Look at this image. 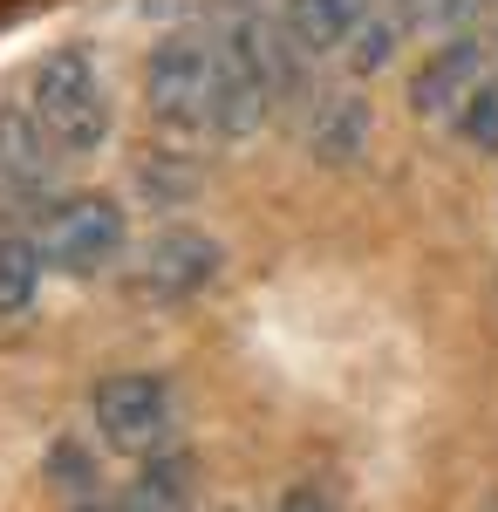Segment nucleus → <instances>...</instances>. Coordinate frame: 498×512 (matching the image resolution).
Returning <instances> with one entry per match:
<instances>
[{
	"instance_id": "f257e3e1",
	"label": "nucleus",
	"mask_w": 498,
	"mask_h": 512,
	"mask_svg": "<svg viewBox=\"0 0 498 512\" xmlns=\"http://www.w3.org/2000/svg\"><path fill=\"white\" fill-rule=\"evenodd\" d=\"M28 117L55 144V158H96L110 144V89L89 48H55L28 76Z\"/></svg>"
},
{
	"instance_id": "f03ea898",
	"label": "nucleus",
	"mask_w": 498,
	"mask_h": 512,
	"mask_svg": "<svg viewBox=\"0 0 498 512\" xmlns=\"http://www.w3.org/2000/svg\"><path fill=\"white\" fill-rule=\"evenodd\" d=\"M144 103L164 130H205L212 123V28H171L144 62Z\"/></svg>"
},
{
	"instance_id": "7ed1b4c3",
	"label": "nucleus",
	"mask_w": 498,
	"mask_h": 512,
	"mask_svg": "<svg viewBox=\"0 0 498 512\" xmlns=\"http://www.w3.org/2000/svg\"><path fill=\"white\" fill-rule=\"evenodd\" d=\"M35 253L41 267L55 274H103L116 253H123V205L103 192H76V198H55L41 212V233H35Z\"/></svg>"
},
{
	"instance_id": "20e7f679",
	"label": "nucleus",
	"mask_w": 498,
	"mask_h": 512,
	"mask_svg": "<svg viewBox=\"0 0 498 512\" xmlns=\"http://www.w3.org/2000/svg\"><path fill=\"white\" fill-rule=\"evenodd\" d=\"M171 383L151 376V369H123V376H103L96 396H89V417H96V437L123 451V458H151L157 444L171 437Z\"/></svg>"
},
{
	"instance_id": "39448f33",
	"label": "nucleus",
	"mask_w": 498,
	"mask_h": 512,
	"mask_svg": "<svg viewBox=\"0 0 498 512\" xmlns=\"http://www.w3.org/2000/svg\"><path fill=\"white\" fill-rule=\"evenodd\" d=\"M219 274V239L198 226H164V233L137 253V294L151 301H192Z\"/></svg>"
},
{
	"instance_id": "423d86ee",
	"label": "nucleus",
	"mask_w": 498,
	"mask_h": 512,
	"mask_svg": "<svg viewBox=\"0 0 498 512\" xmlns=\"http://www.w3.org/2000/svg\"><path fill=\"white\" fill-rule=\"evenodd\" d=\"M485 76H492V69H485V48L471 35H444L417 62V76H410V110H417L423 123H458V110L471 103V89Z\"/></svg>"
},
{
	"instance_id": "0eeeda50",
	"label": "nucleus",
	"mask_w": 498,
	"mask_h": 512,
	"mask_svg": "<svg viewBox=\"0 0 498 512\" xmlns=\"http://www.w3.org/2000/svg\"><path fill=\"white\" fill-rule=\"evenodd\" d=\"M376 14V0H280V28L301 55H342L348 35Z\"/></svg>"
},
{
	"instance_id": "6e6552de",
	"label": "nucleus",
	"mask_w": 498,
	"mask_h": 512,
	"mask_svg": "<svg viewBox=\"0 0 498 512\" xmlns=\"http://www.w3.org/2000/svg\"><path fill=\"white\" fill-rule=\"evenodd\" d=\"M48 171H55V144L41 137V123L0 103V192L35 198L48 192Z\"/></svg>"
},
{
	"instance_id": "1a4fd4ad",
	"label": "nucleus",
	"mask_w": 498,
	"mask_h": 512,
	"mask_svg": "<svg viewBox=\"0 0 498 512\" xmlns=\"http://www.w3.org/2000/svg\"><path fill=\"white\" fill-rule=\"evenodd\" d=\"M369 144V110H362V96H328L314 123H307V151L321 164H348L355 151Z\"/></svg>"
},
{
	"instance_id": "9d476101",
	"label": "nucleus",
	"mask_w": 498,
	"mask_h": 512,
	"mask_svg": "<svg viewBox=\"0 0 498 512\" xmlns=\"http://www.w3.org/2000/svg\"><path fill=\"white\" fill-rule=\"evenodd\" d=\"M123 512H192V465H185V451H151V465L137 472Z\"/></svg>"
},
{
	"instance_id": "9b49d317",
	"label": "nucleus",
	"mask_w": 498,
	"mask_h": 512,
	"mask_svg": "<svg viewBox=\"0 0 498 512\" xmlns=\"http://www.w3.org/2000/svg\"><path fill=\"white\" fill-rule=\"evenodd\" d=\"M403 35H410L403 7H396V0H383V7H376V14L348 35V48H342L348 69H355V76H383L389 62H396V48H403Z\"/></svg>"
},
{
	"instance_id": "f8f14e48",
	"label": "nucleus",
	"mask_w": 498,
	"mask_h": 512,
	"mask_svg": "<svg viewBox=\"0 0 498 512\" xmlns=\"http://www.w3.org/2000/svg\"><path fill=\"white\" fill-rule=\"evenodd\" d=\"M41 294V253L28 246V239H7L0 233V321L28 315Z\"/></svg>"
},
{
	"instance_id": "ddd939ff",
	"label": "nucleus",
	"mask_w": 498,
	"mask_h": 512,
	"mask_svg": "<svg viewBox=\"0 0 498 512\" xmlns=\"http://www.w3.org/2000/svg\"><path fill=\"white\" fill-rule=\"evenodd\" d=\"M451 130H458L471 151L498 158V69H492L485 82H478V89H471V103L458 110V123H451Z\"/></svg>"
},
{
	"instance_id": "4468645a",
	"label": "nucleus",
	"mask_w": 498,
	"mask_h": 512,
	"mask_svg": "<svg viewBox=\"0 0 498 512\" xmlns=\"http://www.w3.org/2000/svg\"><path fill=\"white\" fill-rule=\"evenodd\" d=\"M403 7V21L410 28H430V35H464L485 7H498V0H396Z\"/></svg>"
},
{
	"instance_id": "2eb2a0df",
	"label": "nucleus",
	"mask_w": 498,
	"mask_h": 512,
	"mask_svg": "<svg viewBox=\"0 0 498 512\" xmlns=\"http://www.w3.org/2000/svg\"><path fill=\"white\" fill-rule=\"evenodd\" d=\"M137 185H144L151 205H185V198L198 192V171L185 158H144L137 164Z\"/></svg>"
},
{
	"instance_id": "dca6fc26",
	"label": "nucleus",
	"mask_w": 498,
	"mask_h": 512,
	"mask_svg": "<svg viewBox=\"0 0 498 512\" xmlns=\"http://www.w3.org/2000/svg\"><path fill=\"white\" fill-rule=\"evenodd\" d=\"M273 512H335V499H328V492H314V485H287Z\"/></svg>"
},
{
	"instance_id": "f3484780",
	"label": "nucleus",
	"mask_w": 498,
	"mask_h": 512,
	"mask_svg": "<svg viewBox=\"0 0 498 512\" xmlns=\"http://www.w3.org/2000/svg\"><path fill=\"white\" fill-rule=\"evenodd\" d=\"M76 512H103V506H89V499H82V506H76Z\"/></svg>"
},
{
	"instance_id": "a211bd4d",
	"label": "nucleus",
	"mask_w": 498,
	"mask_h": 512,
	"mask_svg": "<svg viewBox=\"0 0 498 512\" xmlns=\"http://www.w3.org/2000/svg\"><path fill=\"white\" fill-rule=\"evenodd\" d=\"M485 512H498V492H492V506H485Z\"/></svg>"
}]
</instances>
